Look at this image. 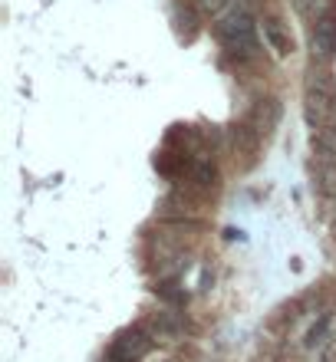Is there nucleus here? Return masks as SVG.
Listing matches in <instances>:
<instances>
[{"mask_svg":"<svg viewBox=\"0 0 336 362\" xmlns=\"http://www.w3.org/2000/svg\"><path fill=\"white\" fill-rule=\"evenodd\" d=\"M214 40L224 49V63H234V69H244L250 63H257L260 57V40H257V23L254 13L244 0H234L224 17L212 23Z\"/></svg>","mask_w":336,"mask_h":362,"instance_id":"1","label":"nucleus"},{"mask_svg":"<svg viewBox=\"0 0 336 362\" xmlns=\"http://www.w3.org/2000/svg\"><path fill=\"white\" fill-rule=\"evenodd\" d=\"M208 204L212 198L195 191L192 185H175L162 201H158V218L162 221H195L202 224V218L208 214Z\"/></svg>","mask_w":336,"mask_h":362,"instance_id":"2","label":"nucleus"},{"mask_svg":"<svg viewBox=\"0 0 336 362\" xmlns=\"http://www.w3.org/2000/svg\"><path fill=\"white\" fill-rule=\"evenodd\" d=\"M260 142H264V135H260L250 122H244V119L228 125L231 162H234L238 172H250V168L260 162Z\"/></svg>","mask_w":336,"mask_h":362,"instance_id":"3","label":"nucleus"},{"mask_svg":"<svg viewBox=\"0 0 336 362\" xmlns=\"http://www.w3.org/2000/svg\"><path fill=\"white\" fill-rule=\"evenodd\" d=\"M152 333L145 326H132V329H122V333L112 339L106 353V362H142L145 356L152 353Z\"/></svg>","mask_w":336,"mask_h":362,"instance_id":"4","label":"nucleus"},{"mask_svg":"<svg viewBox=\"0 0 336 362\" xmlns=\"http://www.w3.org/2000/svg\"><path fill=\"white\" fill-rule=\"evenodd\" d=\"M178 185H192L195 191H202V194L212 198L214 191L221 188V172H218V165H214L212 155H202V158H195V162L188 165V172H185V178L178 181Z\"/></svg>","mask_w":336,"mask_h":362,"instance_id":"5","label":"nucleus"},{"mask_svg":"<svg viewBox=\"0 0 336 362\" xmlns=\"http://www.w3.org/2000/svg\"><path fill=\"white\" fill-rule=\"evenodd\" d=\"M310 53L317 63H333L336 59V10L310 27Z\"/></svg>","mask_w":336,"mask_h":362,"instance_id":"6","label":"nucleus"},{"mask_svg":"<svg viewBox=\"0 0 336 362\" xmlns=\"http://www.w3.org/2000/svg\"><path fill=\"white\" fill-rule=\"evenodd\" d=\"M280 112H284V109H280V103L274 95H260V99H254V105H250L248 112H244V122H250L264 139H267V135L277 129Z\"/></svg>","mask_w":336,"mask_h":362,"instance_id":"7","label":"nucleus"},{"mask_svg":"<svg viewBox=\"0 0 336 362\" xmlns=\"http://www.w3.org/2000/svg\"><path fill=\"white\" fill-rule=\"evenodd\" d=\"M172 20H175V30L185 43H192L198 33H202V10L195 7V0H178L172 10Z\"/></svg>","mask_w":336,"mask_h":362,"instance_id":"8","label":"nucleus"},{"mask_svg":"<svg viewBox=\"0 0 336 362\" xmlns=\"http://www.w3.org/2000/svg\"><path fill=\"white\" fill-rule=\"evenodd\" d=\"M145 329L152 333V339H175L185 333V320L172 310H162V313H152L145 320Z\"/></svg>","mask_w":336,"mask_h":362,"instance_id":"9","label":"nucleus"},{"mask_svg":"<svg viewBox=\"0 0 336 362\" xmlns=\"http://www.w3.org/2000/svg\"><path fill=\"white\" fill-rule=\"evenodd\" d=\"M303 89H310V93H320V95H333L336 99V76L333 69H330V63H310L307 66V83H303Z\"/></svg>","mask_w":336,"mask_h":362,"instance_id":"10","label":"nucleus"},{"mask_svg":"<svg viewBox=\"0 0 336 362\" xmlns=\"http://www.w3.org/2000/svg\"><path fill=\"white\" fill-rule=\"evenodd\" d=\"M264 40L270 43V49H274L277 57H290V53H294V37H290V30L284 27L277 17L264 20Z\"/></svg>","mask_w":336,"mask_h":362,"instance_id":"11","label":"nucleus"},{"mask_svg":"<svg viewBox=\"0 0 336 362\" xmlns=\"http://www.w3.org/2000/svg\"><path fill=\"white\" fill-rule=\"evenodd\" d=\"M152 293L158 296L165 306H175V310L188 303V293H185V286H182V280H178V276H165V280H155Z\"/></svg>","mask_w":336,"mask_h":362,"instance_id":"12","label":"nucleus"},{"mask_svg":"<svg viewBox=\"0 0 336 362\" xmlns=\"http://www.w3.org/2000/svg\"><path fill=\"white\" fill-rule=\"evenodd\" d=\"M310 145H313L317 162H333V158H336V122L317 129V132H313V139H310Z\"/></svg>","mask_w":336,"mask_h":362,"instance_id":"13","label":"nucleus"},{"mask_svg":"<svg viewBox=\"0 0 336 362\" xmlns=\"http://www.w3.org/2000/svg\"><path fill=\"white\" fill-rule=\"evenodd\" d=\"M313 188H317L327 201H336V158L333 162L313 165Z\"/></svg>","mask_w":336,"mask_h":362,"instance_id":"14","label":"nucleus"},{"mask_svg":"<svg viewBox=\"0 0 336 362\" xmlns=\"http://www.w3.org/2000/svg\"><path fill=\"white\" fill-rule=\"evenodd\" d=\"M330 326H333V313H330V310H320L317 323L310 326V329H307V336H303V346H307V349H313V346H320V343H323V339H327Z\"/></svg>","mask_w":336,"mask_h":362,"instance_id":"15","label":"nucleus"},{"mask_svg":"<svg viewBox=\"0 0 336 362\" xmlns=\"http://www.w3.org/2000/svg\"><path fill=\"white\" fill-rule=\"evenodd\" d=\"M320 362H336V336L327 343V349H323V359H320Z\"/></svg>","mask_w":336,"mask_h":362,"instance_id":"16","label":"nucleus"},{"mask_svg":"<svg viewBox=\"0 0 336 362\" xmlns=\"http://www.w3.org/2000/svg\"><path fill=\"white\" fill-rule=\"evenodd\" d=\"M333 238H336V221H333Z\"/></svg>","mask_w":336,"mask_h":362,"instance_id":"17","label":"nucleus"}]
</instances>
